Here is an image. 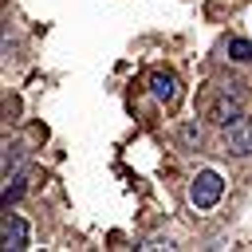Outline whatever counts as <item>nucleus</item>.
I'll return each mask as SVG.
<instances>
[{
  "label": "nucleus",
  "mask_w": 252,
  "mask_h": 252,
  "mask_svg": "<svg viewBox=\"0 0 252 252\" xmlns=\"http://www.w3.org/2000/svg\"><path fill=\"white\" fill-rule=\"evenodd\" d=\"M220 193H224V177H220L217 169H201V173L189 181V201H193V209H213V205L220 201Z\"/></svg>",
  "instance_id": "1"
},
{
  "label": "nucleus",
  "mask_w": 252,
  "mask_h": 252,
  "mask_svg": "<svg viewBox=\"0 0 252 252\" xmlns=\"http://www.w3.org/2000/svg\"><path fill=\"white\" fill-rule=\"evenodd\" d=\"M220 142H224V154H232V158H248L252 154V118H232L228 126H224V134H220Z\"/></svg>",
  "instance_id": "2"
},
{
  "label": "nucleus",
  "mask_w": 252,
  "mask_h": 252,
  "mask_svg": "<svg viewBox=\"0 0 252 252\" xmlns=\"http://www.w3.org/2000/svg\"><path fill=\"white\" fill-rule=\"evenodd\" d=\"M150 91H154L158 102H177V94H181V79H177L169 67H154V71H150Z\"/></svg>",
  "instance_id": "3"
},
{
  "label": "nucleus",
  "mask_w": 252,
  "mask_h": 252,
  "mask_svg": "<svg viewBox=\"0 0 252 252\" xmlns=\"http://www.w3.org/2000/svg\"><path fill=\"white\" fill-rule=\"evenodd\" d=\"M205 118H213V122H220V126H228L232 118H240V102L224 91V94H217L209 106H205Z\"/></svg>",
  "instance_id": "4"
},
{
  "label": "nucleus",
  "mask_w": 252,
  "mask_h": 252,
  "mask_svg": "<svg viewBox=\"0 0 252 252\" xmlns=\"http://www.w3.org/2000/svg\"><path fill=\"white\" fill-rule=\"evenodd\" d=\"M0 240H4V248H12V252H24V248H28V220H24V217H4Z\"/></svg>",
  "instance_id": "5"
},
{
  "label": "nucleus",
  "mask_w": 252,
  "mask_h": 252,
  "mask_svg": "<svg viewBox=\"0 0 252 252\" xmlns=\"http://www.w3.org/2000/svg\"><path fill=\"white\" fill-rule=\"evenodd\" d=\"M228 59L252 63V39H228Z\"/></svg>",
  "instance_id": "6"
},
{
  "label": "nucleus",
  "mask_w": 252,
  "mask_h": 252,
  "mask_svg": "<svg viewBox=\"0 0 252 252\" xmlns=\"http://www.w3.org/2000/svg\"><path fill=\"white\" fill-rule=\"evenodd\" d=\"M24 189H28V181H24V173H12V185H4V209H8V201H16V197H24Z\"/></svg>",
  "instance_id": "7"
},
{
  "label": "nucleus",
  "mask_w": 252,
  "mask_h": 252,
  "mask_svg": "<svg viewBox=\"0 0 252 252\" xmlns=\"http://www.w3.org/2000/svg\"><path fill=\"white\" fill-rule=\"evenodd\" d=\"M142 248H173V240H161V236H154V240H146Z\"/></svg>",
  "instance_id": "8"
}]
</instances>
